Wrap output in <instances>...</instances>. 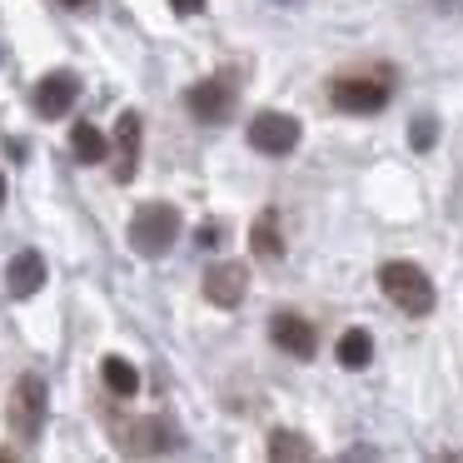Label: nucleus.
Listing matches in <instances>:
<instances>
[{
    "mask_svg": "<svg viewBox=\"0 0 463 463\" xmlns=\"http://www.w3.org/2000/svg\"><path fill=\"white\" fill-rule=\"evenodd\" d=\"M379 284H383V294H389V304H399L403 314H413V319L433 314V279L419 269V264L389 260V264L379 269Z\"/></svg>",
    "mask_w": 463,
    "mask_h": 463,
    "instance_id": "obj_1",
    "label": "nucleus"
},
{
    "mask_svg": "<svg viewBox=\"0 0 463 463\" xmlns=\"http://www.w3.org/2000/svg\"><path fill=\"white\" fill-rule=\"evenodd\" d=\"M175 240H180V210L175 204H145V210H135V220H130L135 254L160 260V254H170Z\"/></svg>",
    "mask_w": 463,
    "mask_h": 463,
    "instance_id": "obj_2",
    "label": "nucleus"
},
{
    "mask_svg": "<svg viewBox=\"0 0 463 463\" xmlns=\"http://www.w3.org/2000/svg\"><path fill=\"white\" fill-rule=\"evenodd\" d=\"M41 423H45V383L41 373H21L11 389V433L31 443L41 433Z\"/></svg>",
    "mask_w": 463,
    "mask_h": 463,
    "instance_id": "obj_3",
    "label": "nucleus"
},
{
    "mask_svg": "<svg viewBox=\"0 0 463 463\" xmlns=\"http://www.w3.org/2000/svg\"><path fill=\"white\" fill-rule=\"evenodd\" d=\"M250 145L260 155H289L299 145V120L294 115H279V110H264L250 120Z\"/></svg>",
    "mask_w": 463,
    "mask_h": 463,
    "instance_id": "obj_4",
    "label": "nucleus"
},
{
    "mask_svg": "<svg viewBox=\"0 0 463 463\" xmlns=\"http://www.w3.org/2000/svg\"><path fill=\"white\" fill-rule=\"evenodd\" d=\"M75 95H80V80H75L71 71H51L41 85H35V110L45 115V120H65L75 105Z\"/></svg>",
    "mask_w": 463,
    "mask_h": 463,
    "instance_id": "obj_5",
    "label": "nucleus"
},
{
    "mask_svg": "<svg viewBox=\"0 0 463 463\" xmlns=\"http://www.w3.org/2000/svg\"><path fill=\"white\" fill-rule=\"evenodd\" d=\"M244 289H250V274H244V264H214L210 274H204V299L220 304V309H234V304L244 299Z\"/></svg>",
    "mask_w": 463,
    "mask_h": 463,
    "instance_id": "obj_6",
    "label": "nucleus"
},
{
    "mask_svg": "<svg viewBox=\"0 0 463 463\" xmlns=\"http://www.w3.org/2000/svg\"><path fill=\"white\" fill-rule=\"evenodd\" d=\"M41 284H45L41 250H21L5 264V289H11V299H31V294H41Z\"/></svg>",
    "mask_w": 463,
    "mask_h": 463,
    "instance_id": "obj_7",
    "label": "nucleus"
},
{
    "mask_svg": "<svg viewBox=\"0 0 463 463\" xmlns=\"http://www.w3.org/2000/svg\"><path fill=\"white\" fill-rule=\"evenodd\" d=\"M115 180L120 184H130L135 180V170H140V115L135 110H125L120 115V125H115Z\"/></svg>",
    "mask_w": 463,
    "mask_h": 463,
    "instance_id": "obj_8",
    "label": "nucleus"
},
{
    "mask_svg": "<svg viewBox=\"0 0 463 463\" xmlns=\"http://www.w3.org/2000/svg\"><path fill=\"white\" fill-rule=\"evenodd\" d=\"M383 100H389V90L379 80H339L334 85V105L349 115H373V110H383Z\"/></svg>",
    "mask_w": 463,
    "mask_h": 463,
    "instance_id": "obj_9",
    "label": "nucleus"
},
{
    "mask_svg": "<svg viewBox=\"0 0 463 463\" xmlns=\"http://www.w3.org/2000/svg\"><path fill=\"white\" fill-rule=\"evenodd\" d=\"M230 85L224 80H200L190 90V110H194V120H204V125H220L224 115H230Z\"/></svg>",
    "mask_w": 463,
    "mask_h": 463,
    "instance_id": "obj_10",
    "label": "nucleus"
},
{
    "mask_svg": "<svg viewBox=\"0 0 463 463\" xmlns=\"http://www.w3.org/2000/svg\"><path fill=\"white\" fill-rule=\"evenodd\" d=\"M269 334H274L279 349L294 354V359H309L314 354V329H309V319H299V314H274Z\"/></svg>",
    "mask_w": 463,
    "mask_h": 463,
    "instance_id": "obj_11",
    "label": "nucleus"
},
{
    "mask_svg": "<svg viewBox=\"0 0 463 463\" xmlns=\"http://www.w3.org/2000/svg\"><path fill=\"white\" fill-rule=\"evenodd\" d=\"M105 383H110V393H120V399H135L140 393V373H135L130 359H120V354H110V359L100 364Z\"/></svg>",
    "mask_w": 463,
    "mask_h": 463,
    "instance_id": "obj_12",
    "label": "nucleus"
},
{
    "mask_svg": "<svg viewBox=\"0 0 463 463\" xmlns=\"http://www.w3.org/2000/svg\"><path fill=\"white\" fill-rule=\"evenodd\" d=\"M369 359H373L369 329H344V334H339V364H344V369H364Z\"/></svg>",
    "mask_w": 463,
    "mask_h": 463,
    "instance_id": "obj_13",
    "label": "nucleus"
},
{
    "mask_svg": "<svg viewBox=\"0 0 463 463\" xmlns=\"http://www.w3.org/2000/svg\"><path fill=\"white\" fill-rule=\"evenodd\" d=\"M71 150H75V160H80V165H100L105 160V135L100 130H95V125H75V130H71Z\"/></svg>",
    "mask_w": 463,
    "mask_h": 463,
    "instance_id": "obj_14",
    "label": "nucleus"
},
{
    "mask_svg": "<svg viewBox=\"0 0 463 463\" xmlns=\"http://www.w3.org/2000/svg\"><path fill=\"white\" fill-rule=\"evenodd\" d=\"M279 230H274V214H260V220H254V254H260V260H279Z\"/></svg>",
    "mask_w": 463,
    "mask_h": 463,
    "instance_id": "obj_15",
    "label": "nucleus"
},
{
    "mask_svg": "<svg viewBox=\"0 0 463 463\" xmlns=\"http://www.w3.org/2000/svg\"><path fill=\"white\" fill-rule=\"evenodd\" d=\"M269 453H274V458H284V453H294V458H304V449H299V443H294V433H274Z\"/></svg>",
    "mask_w": 463,
    "mask_h": 463,
    "instance_id": "obj_16",
    "label": "nucleus"
},
{
    "mask_svg": "<svg viewBox=\"0 0 463 463\" xmlns=\"http://www.w3.org/2000/svg\"><path fill=\"white\" fill-rule=\"evenodd\" d=\"M433 145V120H419L413 125V150H429Z\"/></svg>",
    "mask_w": 463,
    "mask_h": 463,
    "instance_id": "obj_17",
    "label": "nucleus"
},
{
    "mask_svg": "<svg viewBox=\"0 0 463 463\" xmlns=\"http://www.w3.org/2000/svg\"><path fill=\"white\" fill-rule=\"evenodd\" d=\"M170 11H175V15H200L204 0H170Z\"/></svg>",
    "mask_w": 463,
    "mask_h": 463,
    "instance_id": "obj_18",
    "label": "nucleus"
},
{
    "mask_svg": "<svg viewBox=\"0 0 463 463\" xmlns=\"http://www.w3.org/2000/svg\"><path fill=\"white\" fill-rule=\"evenodd\" d=\"M65 5H75V11H80V5H90V0H65Z\"/></svg>",
    "mask_w": 463,
    "mask_h": 463,
    "instance_id": "obj_19",
    "label": "nucleus"
},
{
    "mask_svg": "<svg viewBox=\"0 0 463 463\" xmlns=\"http://www.w3.org/2000/svg\"><path fill=\"white\" fill-rule=\"evenodd\" d=\"M0 204H5V180H0Z\"/></svg>",
    "mask_w": 463,
    "mask_h": 463,
    "instance_id": "obj_20",
    "label": "nucleus"
},
{
    "mask_svg": "<svg viewBox=\"0 0 463 463\" xmlns=\"http://www.w3.org/2000/svg\"><path fill=\"white\" fill-rule=\"evenodd\" d=\"M284 5H294V0H284Z\"/></svg>",
    "mask_w": 463,
    "mask_h": 463,
    "instance_id": "obj_21",
    "label": "nucleus"
}]
</instances>
